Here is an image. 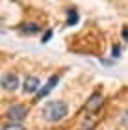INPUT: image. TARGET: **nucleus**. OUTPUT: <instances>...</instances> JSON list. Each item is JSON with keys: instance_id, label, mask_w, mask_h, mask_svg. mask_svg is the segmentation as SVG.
<instances>
[{"instance_id": "12", "label": "nucleus", "mask_w": 128, "mask_h": 130, "mask_svg": "<svg viewBox=\"0 0 128 130\" xmlns=\"http://www.w3.org/2000/svg\"><path fill=\"white\" fill-rule=\"evenodd\" d=\"M112 54H113V58H119V54H121V46H113V48H112Z\"/></svg>"}, {"instance_id": "13", "label": "nucleus", "mask_w": 128, "mask_h": 130, "mask_svg": "<svg viewBox=\"0 0 128 130\" xmlns=\"http://www.w3.org/2000/svg\"><path fill=\"white\" fill-rule=\"evenodd\" d=\"M123 37L128 39V28H123Z\"/></svg>"}, {"instance_id": "14", "label": "nucleus", "mask_w": 128, "mask_h": 130, "mask_svg": "<svg viewBox=\"0 0 128 130\" xmlns=\"http://www.w3.org/2000/svg\"><path fill=\"white\" fill-rule=\"evenodd\" d=\"M46 130H54V128H46Z\"/></svg>"}, {"instance_id": "3", "label": "nucleus", "mask_w": 128, "mask_h": 130, "mask_svg": "<svg viewBox=\"0 0 128 130\" xmlns=\"http://www.w3.org/2000/svg\"><path fill=\"white\" fill-rule=\"evenodd\" d=\"M39 89H41V80L37 76L28 74L24 78V82H22V93L24 95H37Z\"/></svg>"}, {"instance_id": "2", "label": "nucleus", "mask_w": 128, "mask_h": 130, "mask_svg": "<svg viewBox=\"0 0 128 130\" xmlns=\"http://www.w3.org/2000/svg\"><path fill=\"white\" fill-rule=\"evenodd\" d=\"M28 117V108L24 104H11L8 110H6V119L8 123H15V125H21Z\"/></svg>"}, {"instance_id": "8", "label": "nucleus", "mask_w": 128, "mask_h": 130, "mask_svg": "<svg viewBox=\"0 0 128 130\" xmlns=\"http://www.w3.org/2000/svg\"><path fill=\"white\" fill-rule=\"evenodd\" d=\"M78 11L76 9H69V13H67V24L69 26H74V24H78Z\"/></svg>"}, {"instance_id": "7", "label": "nucleus", "mask_w": 128, "mask_h": 130, "mask_svg": "<svg viewBox=\"0 0 128 130\" xmlns=\"http://www.w3.org/2000/svg\"><path fill=\"white\" fill-rule=\"evenodd\" d=\"M21 32L26 34V35H33V34H39V32H41V26L35 24V22H26V24L21 26Z\"/></svg>"}, {"instance_id": "10", "label": "nucleus", "mask_w": 128, "mask_h": 130, "mask_svg": "<svg viewBox=\"0 0 128 130\" xmlns=\"http://www.w3.org/2000/svg\"><path fill=\"white\" fill-rule=\"evenodd\" d=\"M2 130H26V128L21 125H15V123H8V125L2 126Z\"/></svg>"}, {"instance_id": "1", "label": "nucleus", "mask_w": 128, "mask_h": 130, "mask_svg": "<svg viewBox=\"0 0 128 130\" xmlns=\"http://www.w3.org/2000/svg\"><path fill=\"white\" fill-rule=\"evenodd\" d=\"M69 113V106L63 100H48L43 106V119L46 123H58L65 119Z\"/></svg>"}, {"instance_id": "11", "label": "nucleus", "mask_w": 128, "mask_h": 130, "mask_svg": "<svg viewBox=\"0 0 128 130\" xmlns=\"http://www.w3.org/2000/svg\"><path fill=\"white\" fill-rule=\"evenodd\" d=\"M50 37H52V30H46V32H45V35H43V39H41V41H43V43H46V41H50Z\"/></svg>"}, {"instance_id": "5", "label": "nucleus", "mask_w": 128, "mask_h": 130, "mask_svg": "<svg viewBox=\"0 0 128 130\" xmlns=\"http://www.w3.org/2000/svg\"><path fill=\"white\" fill-rule=\"evenodd\" d=\"M102 102H104L102 93H91L89 99L85 100V111H87V113H95V111L100 110Z\"/></svg>"}, {"instance_id": "9", "label": "nucleus", "mask_w": 128, "mask_h": 130, "mask_svg": "<svg viewBox=\"0 0 128 130\" xmlns=\"http://www.w3.org/2000/svg\"><path fill=\"white\" fill-rule=\"evenodd\" d=\"M95 125H97V121L91 119V117H87V119L84 121V125L80 126V130H93V128H95Z\"/></svg>"}, {"instance_id": "4", "label": "nucleus", "mask_w": 128, "mask_h": 130, "mask_svg": "<svg viewBox=\"0 0 128 130\" xmlns=\"http://www.w3.org/2000/svg\"><path fill=\"white\" fill-rule=\"evenodd\" d=\"M2 89L4 91H17L19 89V86H21V80H19V76H17L15 73H6V74H2Z\"/></svg>"}, {"instance_id": "6", "label": "nucleus", "mask_w": 128, "mask_h": 130, "mask_svg": "<svg viewBox=\"0 0 128 130\" xmlns=\"http://www.w3.org/2000/svg\"><path fill=\"white\" fill-rule=\"evenodd\" d=\"M58 82H60V76H58V74H52L50 78L46 80V84L41 87V89H39V93H37L35 97H33V102H39L41 99H45V97H46V95H48V93H50V91L56 87V84H58Z\"/></svg>"}]
</instances>
